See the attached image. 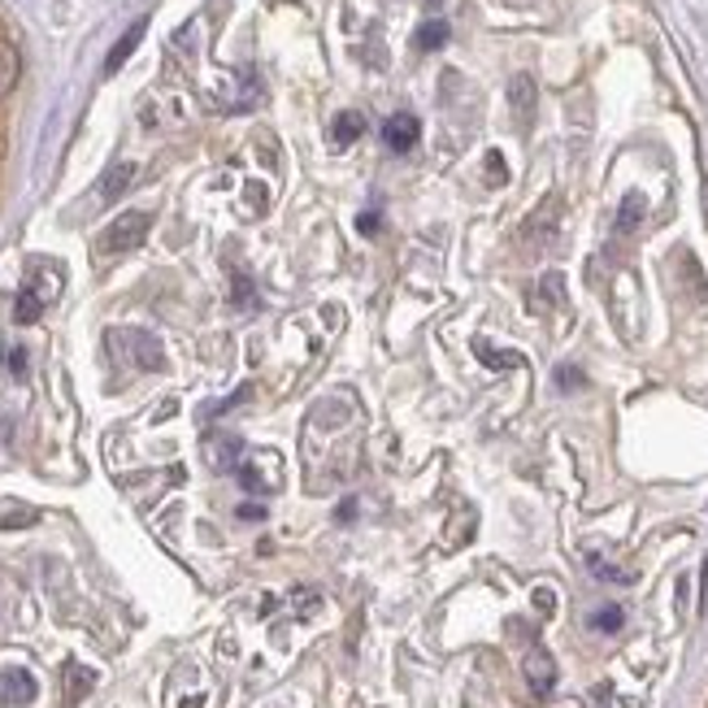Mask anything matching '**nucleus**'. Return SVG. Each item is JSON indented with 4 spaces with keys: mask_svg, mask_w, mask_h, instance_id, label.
Segmentation results:
<instances>
[{
    "mask_svg": "<svg viewBox=\"0 0 708 708\" xmlns=\"http://www.w3.org/2000/svg\"><path fill=\"white\" fill-rule=\"evenodd\" d=\"M148 226H153V218L148 213H140V209H131V213H118L109 226H104V235H100V253H131V248H140L144 240H148Z\"/></svg>",
    "mask_w": 708,
    "mask_h": 708,
    "instance_id": "nucleus-1",
    "label": "nucleus"
},
{
    "mask_svg": "<svg viewBox=\"0 0 708 708\" xmlns=\"http://www.w3.org/2000/svg\"><path fill=\"white\" fill-rule=\"evenodd\" d=\"M522 674H527V683H531V692L539 700H547L556 692V661H552L547 648H531L522 656Z\"/></svg>",
    "mask_w": 708,
    "mask_h": 708,
    "instance_id": "nucleus-2",
    "label": "nucleus"
},
{
    "mask_svg": "<svg viewBox=\"0 0 708 708\" xmlns=\"http://www.w3.org/2000/svg\"><path fill=\"white\" fill-rule=\"evenodd\" d=\"M35 678L26 674V670H18V665H9V670H0V705H13V708H22V705H31L35 700Z\"/></svg>",
    "mask_w": 708,
    "mask_h": 708,
    "instance_id": "nucleus-3",
    "label": "nucleus"
},
{
    "mask_svg": "<svg viewBox=\"0 0 708 708\" xmlns=\"http://www.w3.org/2000/svg\"><path fill=\"white\" fill-rule=\"evenodd\" d=\"M383 140H387V148H391V153H409V148H418L422 126H418V118H413V113H391V118H387V126H383Z\"/></svg>",
    "mask_w": 708,
    "mask_h": 708,
    "instance_id": "nucleus-4",
    "label": "nucleus"
},
{
    "mask_svg": "<svg viewBox=\"0 0 708 708\" xmlns=\"http://www.w3.org/2000/svg\"><path fill=\"white\" fill-rule=\"evenodd\" d=\"M135 175H140V166H135V162H118V166H109L104 178L96 182V200H100V204H113V200L135 182Z\"/></svg>",
    "mask_w": 708,
    "mask_h": 708,
    "instance_id": "nucleus-5",
    "label": "nucleus"
},
{
    "mask_svg": "<svg viewBox=\"0 0 708 708\" xmlns=\"http://www.w3.org/2000/svg\"><path fill=\"white\" fill-rule=\"evenodd\" d=\"M113 340H118V344H126L131 356H135L144 369H162V365H166V356H162V349H157V340H153V335H144V331H113Z\"/></svg>",
    "mask_w": 708,
    "mask_h": 708,
    "instance_id": "nucleus-6",
    "label": "nucleus"
},
{
    "mask_svg": "<svg viewBox=\"0 0 708 708\" xmlns=\"http://www.w3.org/2000/svg\"><path fill=\"white\" fill-rule=\"evenodd\" d=\"M144 31H148V18H135L131 26H126V35L109 48V57H104V75H118L126 62H131V53L140 48V40H144Z\"/></svg>",
    "mask_w": 708,
    "mask_h": 708,
    "instance_id": "nucleus-7",
    "label": "nucleus"
},
{
    "mask_svg": "<svg viewBox=\"0 0 708 708\" xmlns=\"http://www.w3.org/2000/svg\"><path fill=\"white\" fill-rule=\"evenodd\" d=\"M534 104H539L534 79H531V75H518V79L509 84V109H513V118H518L522 126H531V122H534Z\"/></svg>",
    "mask_w": 708,
    "mask_h": 708,
    "instance_id": "nucleus-8",
    "label": "nucleus"
},
{
    "mask_svg": "<svg viewBox=\"0 0 708 708\" xmlns=\"http://www.w3.org/2000/svg\"><path fill=\"white\" fill-rule=\"evenodd\" d=\"M240 447H244V443L235 440V435H209V440H204V461H209L213 469H231L235 456H240Z\"/></svg>",
    "mask_w": 708,
    "mask_h": 708,
    "instance_id": "nucleus-9",
    "label": "nucleus"
},
{
    "mask_svg": "<svg viewBox=\"0 0 708 708\" xmlns=\"http://www.w3.org/2000/svg\"><path fill=\"white\" fill-rule=\"evenodd\" d=\"M643 218H648V196L643 191H630L618 209V235H634Z\"/></svg>",
    "mask_w": 708,
    "mask_h": 708,
    "instance_id": "nucleus-10",
    "label": "nucleus"
},
{
    "mask_svg": "<svg viewBox=\"0 0 708 708\" xmlns=\"http://www.w3.org/2000/svg\"><path fill=\"white\" fill-rule=\"evenodd\" d=\"M44 309H48V305H44L31 287H22V291H18V305H13V322H18V327H31V322L44 318Z\"/></svg>",
    "mask_w": 708,
    "mask_h": 708,
    "instance_id": "nucleus-11",
    "label": "nucleus"
},
{
    "mask_svg": "<svg viewBox=\"0 0 708 708\" xmlns=\"http://www.w3.org/2000/svg\"><path fill=\"white\" fill-rule=\"evenodd\" d=\"M361 131H365V118L361 113H340L335 126H331V144L335 148H349L353 140H361Z\"/></svg>",
    "mask_w": 708,
    "mask_h": 708,
    "instance_id": "nucleus-12",
    "label": "nucleus"
},
{
    "mask_svg": "<svg viewBox=\"0 0 708 708\" xmlns=\"http://www.w3.org/2000/svg\"><path fill=\"white\" fill-rule=\"evenodd\" d=\"M91 683H96V674L84 670V665H66V705L75 708L84 696L91 692Z\"/></svg>",
    "mask_w": 708,
    "mask_h": 708,
    "instance_id": "nucleus-13",
    "label": "nucleus"
},
{
    "mask_svg": "<svg viewBox=\"0 0 708 708\" xmlns=\"http://www.w3.org/2000/svg\"><path fill=\"white\" fill-rule=\"evenodd\" d=\"M18 70H22V57L13 44H0V96H9L18 84Z\"/></svg>",
    "mask_w": 708,
    "mask_h": 708,
    "instance_id": "nucleus-14",
    "label": "nucleus"
},
{
    "mask_svg": "<svg viewBox=\"0 0 708 708\" xmlns=\"http://www.w3.org/2000/svg\"><path fill=\"white\" fill-rule=\"evenodd\" d=\"M443 40H447V22H422V31L413 35V44H418L422 53H435Z\"/></svg>",
    "mask_w": 708,
    "mask_h": 708,
    "instance_id": "nucleus-15",
    "label": "nucleus"
},
{
    "mask_svg": "<svg viewBox=\"0 0 708 708\" xmlns=\"http://www.w3.org/2000/svg\"><path fill=\"white\" fill-rule=\"evenodd\" d=\"M621 621H626V613H621L618 605H605V609H596V613H591V630H600V634H618Z\"/></svg>",
    "mask_w": 708,
    "mask_h": 708,
    "instance_id": "nucleus-16",
    "label": "nucleus"
},
{
    "mask_svg": "<svg viewBox=\"0 0 708 708\" xmlns=\"http://www.w3.org/2000/svg\"><path fill=\"white\" fill-rule=\"evenodd\" d=\"M539 296H543L547 305H561V300H565V278H561L556 269H547L543 283H539Z\"/></svg>",
    "mask_w": 708,
    "mask_h": 708,
    "instance_id": "nucleus-17",
    "label": "nucleus"
},
{
    "mask_svg": "<svg viewBox=\"0 0 708 708\" xmlns=\"http://www.w3.org/2000/svg\"><path fill=\"white\" fill-rule=\"evenodd\" d=\"M474 353L483 356V361H487L491 369H513V365H522V356H513V353H496V349H487L483 340L474 344Z\"/></svg>",
    "mask_w": 708,
    "mask_h": 708,
    "instance_id": "nucleus-18",
    "label": "nucleus"
},
{
    "mask_svg": "<svg viewBox=\"0 0 708 708\" xmlns=\"http://www.w3.org/2000/svg\"><path fill=\"white\" fill-rule=\"evenodd\" d=\"M591 569H596V574H600L605 583H630V574H626V569H613V565H605L600 556H591Z\"/></svg>",
    "mask_w": 708,
    "mask_h": 708,
    "instance_id": "nucleus-19",
    "label": "nucleus"
},
{
    "mask_svg": "<svg viewBox=\"0 0 708 708\" xmlns=\"http://www.w3.org/2000/svg\"><path fill=\"white\" fill-rule=\"evenodd\" d=\"M318 605H322V596H318V591H296V609H300L305 618H309Z\"/></svg>",
    "mask_w": 708,
    "mask_h": 708,
    "instance_id": "nucleus-20",
    "label": "nucleus"
},
{
    "mask_svg": "<svg viewBox=\"0 0 708 708\" xmlns=\"http://www.w3.org/2000/svg\"><path fill=\"white\" fill-rule=\"evenodd\" d=\"M534 609H539V613H552V609H556V596H552L547 587H539V591H534Z\"/></svg>",
    "mask_w": 708,
    "mask_h": 708,
    "instance_id": "nucleus-21",
    "label": "nucleus"
},
{
    "mask_svg": "<svg viewBox=\"0 0 708 708\" xmlns=\"http://www.w3.org/2000/svg\"><path fill=\"white\" fill-rule=\"evenodd\" d=\"M4 361H9V374H18V378L26 374V353H22V349H9V356H4Z\"/></svg>",
    "mask_w": 708,
    "mask_h": 708,
    "instance_id": "nucleus-22",
    "label": "nucleus"
},
{
    "mask_svg": "<svg viewBox=\"0 0 708 708\" xmlns=\"http://www.w3.org/2000/svg\"><path fill=\"white\" fill-rule=\"evenodd\" d=\"M487 175H491V182H505V166H500V153H491V157H487Z\"/></svg>",
    "mask_w": 708,
    "mask_h": 708,
    "instance_id": "nucleus-23",
    "label": "nucleus"
},
{
    "mask_svg": "<svg viewBox=\"0 0 708 708\" xmlns=\"http://www.w3.org/2000/svg\"><path fill=\"white\" fill-rule=\"evenodd\" d=\"M378 222H383L378 213H361V222H356V226H361V235H374V231H378Z\"/></svg>",
    "mask_w": 708,
    "mask_h": 708,
    "instance_id": "nucleus-24",
    "label": "nucleus"
},
{
    "mask_svg": "<svg viewBox=\"0 0 708 708\" xmlns=\"http://www.w3.org/2000/svg\"><path fill=\"white\" fill-rule=\"evenodd\" d=\"M556 378H561V387H578V383H583V374H574V365H561Z\"/></svg>",
    "mask_w": 708,
    "mask_h": 708,
    "instance_id": "nucleus-25",
    "label": "nucleus"
},
{
    "mask_svg": "<svg viewBox=\"0 0 708 708\" xmlns=\"http://www.w3.org/2000/svg\"><path fill=\"white\" fill-rule=\"evenodd\" d=\"M708 609V556H705V574H700V613Z\"/></svg>",
    "mask_w": 708,
    "mask_h": 708,
    "instance_id": "nucleus-26",
    "label": "nucleus"
},
{
    "mask_svg": "<svg viewBox=\"0 0 708 708\" xmlns=\"http://www.w3.org/2000/svg\"><path fill=\"white\" fill-rule=\"evenodd\" d=\"M356 518V500H344V505H340V522H353Z\"/></svg>",
    "mask_w": 708,
    "mask_h": 708,
    "instance_id": "nucleus-27",
    "label": "nucleus"
}]
</instances>
